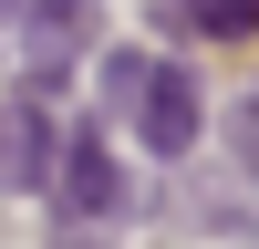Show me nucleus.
I'll use <instances>...</instances> for the list:
<instances>
[{"label": "nucleus", "instance_id": "nucleus-1", "mask_svg": "<svg viewBox=\"0 0 259 249\" xmlns=\"http://www.w3.org/2000/svg\"><path fill=\"white\" fill-rule=\"evenodd\" d=\"M197 124H207L197 73H177V62H145V83H135V135L156 145V156H187V145H197Z\"/></svg>", "mask_w": 259, "mask_h": 249}, {"label": "nucleus", "instance_id": "nucleus-2", "mask_svg": "<svg viewBox=\"0 0 259 249\" xmlns=\"http://www.w3.org/2000/svg\"><path fill=\"white\" fill-rule=\"evenodd\" d=\"M52 197H62V218H114V208H124V177H114V156H104V135H73V145H62Z\"/></svg>", "mask_w": 259, "mask_h": 249}, {"label": "nucleus", "instance_id": "nucleus-3", "mask_svg": "<svg viewBox=\"0 0 259 249\" xmlns=\"http://www.w3.org/2000/svg\"><path fill=\"white\" fill-rule=\"evenodd\" d=\"M52 166H62V145L41 124V94H11L0 104V187H52Z\"/></svg>", "mask_w": 259, "mask_h": 249}, {"label": "nucleus", "instance_id": "nucleus-4", "mask_svg": "<svg viewBox=\"0 0 259 249\" xmlns=\"http://www.w3.org/2000/svg\"><path fill=\"white\" fill-rule=\"evenodd\" d=\"M21 42H31V62H41V83L62 73V62L94 42V0H31L21 11Z\"/></svg>", "mask_w": 259, "mask_h": 249}, {"label": "nucleus", "instance_id": "nucleus-5", "mask_svg": "<svg viewBox=\"0 0 259 249\" xmlns=\"http://www.w3.org/2000/svg\"><path fill=\"white\" fill-rule=\"evenodd\" d=\"M187 11H197V31L228 42V31H249V21H259V0H187Z\"/></svg>", "mask_w": 259, "mask_h": 249}, {"label": "nucleus", "instance_id": "nucleus-6", "mask_svg": "<svg viewBox=\"0 0 259 249\" xmlns=\"http://www.w3.org/2000/svg\"><path fill=\"white\" fill-rule=\"evenodd\" d=\"M52 249H104V239H94V228H83V218H73V228H62V239H52Z\"/></svg>", "mask_w": 259, "mask_h": 249}, {"label": "nucleus", "instance_id": "nucleus-7", "mask_svg": "<svg viewBox=\"0 0 259 249\" xmlns=\"http://www.w3.org/2000/svg\"><path fill=\"white\" fill-rule=\"evenodd\" d=\"M249 135H259V104H249Z\"/></svg>", "mask_w": 259, "mask_h": 249}]
</instances>
